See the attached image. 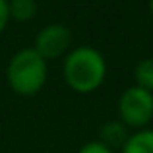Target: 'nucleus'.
I'll use <instances>...</instances> for the list:
<instances>
[{
  "mask_svg": "<svg viewBox=\"0 0 153 153\" xmlns=\"http://www.w3.org/2000/svg\"><path fill=\"white\" fill-rule=\"evenodd\" d=\"M49 66L31 47L18 51L6 66V83L19 97H33L45 87Z\"/></svg>",
  "mask_w": 153,
  "mask_h": 153,
  "instance_id": "obj_2",
  "label": "nucleus"
},
{
  "mask_svg": "<svg viewBox=\"0 0 153 153\" xmlns=\"http://www.w3.org/2000/svg\"><path fill=\"white\" fill-rule=\"evenodd\" d=\"M120 153H153V128L132 132Z\"/></svg>",
  "mask_w": 153,
  "mask_h": 153,
  "instance_id": "obj_6",
  "label": "nucleus"
},
{
  "mask_svg": "<svg viewBox=\"0 0 153 153\" xmlns=\"http://www.w3.org/2000/svg\"><path fill=\"white\" fill-rule=\"evenodd\" d=\"M39 6L35 0H12L8 2V14L14 22H31L37 16Z\"/></svg>",
  "mask_w": 153,
  "mask_h": 153,
  "instance_id": "obj_7",
  "label": "nucleus"
},
{
  "mask_svg": "<svg viewBox=\"0 0 153 153\" xmlns=\"http://www.w3.org/2000/svg\"><path fill=\"white\" fill-rule=\"evenodd\" d=\"M8 22H10V14H8V2L0 0V33L6 29Z\"/></svg>",
  "mask_w": 153,
  "mask_h": 153,
  "instance_id": "obj_10",
  "label": "nucleus"
},
{
  "mask_svg": "<svg viewBox=\"0 0 153 153\" xmlns=\"http://www.w3.org/2000/svg\"><path fill=\"white\" fill-rule=\"evenodd\" d=\"M78 153H114V151H112L111 147H107L105 143H101L99 140H95V142L83 143V146L78 149Z\"/></svg>",
  "mask_w": 153,
  "mask_h": 153,
  "instance_id": "obj_9",
  "label": "nucleus"
},
{
  "mask_svg": "<svg viewBox=\"0 0 153 153\" xmlns=\"http://www.w3.org/2000/svg\"><path fill=\"white\" fill-rule=\"evenodd\" d=\"M72 47V31L64 23H49L35 35L33 49L41 58L54 60L68 54Z\"/></svg>",
  "mask_w": 153,
  "mask_h": 153,
  "instance_id": "obj_4",
  "label": "nucleus"
},
{
  "mask_svg": "<svg viewBox=\"0 0 153 153\" xmlns=\"http://www.w3.org/2000/svg\"><path fill=\"white\" fill-rule=\"evenodd\" d=\"M128 128L120 120H108L99 130V142L114 151V147H122L128 140Z\"/></svg>",
  "mask_w": 153,
  "mask_h": 153,
  "instance_id": "obj_5",
  "label": "nucleus"
},
{
  "mask_svg": "<svg viewBox=\"0 0 153 153\" xmlns=\"http://www.w3.org/2000/svg\"><path fill=\"white\" fill-rule=\"evenodd\" d=\"M147 8H149V12H151V16H153V2H149V6H147Z\"/></svg>",
  "mask_w": 153,
  "mask_h": 153,
  "instance_id": "obj_11",
  "label": "nucleus"
},
{
  "mask_svg": "<svg viewBox=\"0 0 153 153\" xmlns=\"http://www.w3.org/2000/svg\"><path fill=\"white\" fill-rule=\"evenodd\" d=\"M62 76L66 85L76 93H93L103 85L107 78V60L101 51L93 47H76L64 56Z\"/></svg>",
  "mask_w": 153,
  "mask_h": 153,
  "instance_id": "obj_1",
  "label": "nucleus"
},
{
  "mask_svg": "<svg viewBox=\"0 0 153 153\" xmlns=\"http://www.w3.org/2000/svg\"><path fill=\"white\" fill-rule=\"evenodd\" d=\"M118 120L128 130H146L153 120V93L138 85H130L120 93L116 103Z\"/></svg>",
  "mask_w": 153,
  "mask_h": 153,
  "instance_id": "obj_3",
  "label": "nucleus"
},
{
  "mask_svg": "<svg viewBox=\"0 0 153 153\" xmlns=\"http://www.w3.org/2000/svg\"><path fill=\"white\" fill-rule=\"evenodd\" d=\"M134 85L153 93V58H143L134 68Z\"/></svg>",
  "mask_w": 153,
  "mask_h": 153,
  "instance_id": "obj_8",
  "label": "nucleus"
}]
</instances>
